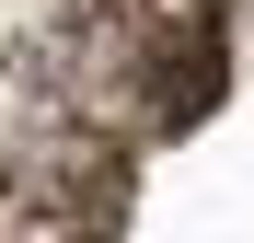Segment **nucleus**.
<instances>
[{
	"label": "nucleus",
	"instance_id": "nucleus-1",
	"mask_svg": "<svg viewBox=\"0 0 254 243\" xmlns=\"http://www.w3.org/2000/svg\"><path fill=\"white\" fill-rule=\"evenodd\" d=\"M0 243H254V0H35L0 47Z\"/></svg>",
	"mask_w": 254,
	"mask_h": 243
}]
</instances>
